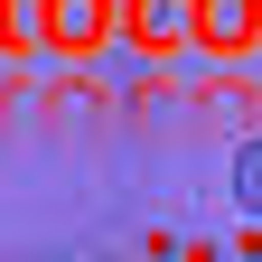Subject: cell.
Returning a JSON list of instances; mask_svg holds the SVG:
<instances>
[{
	"label": "cell",
	"mask_w": 262,
	"mask_h": 262,
	"mask_svg": "<svg viewBox=\"0 0 262 262\" xmlns=\"http://www.w3.org/2000/svg\"><path fill=\"white\" fill-rule=\"evenodd\" d=\"M234 196H244V215H262V141L234 150Z\"/></svg>",
	"instance_id": "1"
}]
</instances>
